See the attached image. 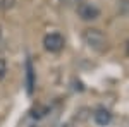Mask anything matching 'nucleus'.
I'll use <instances>...</instances> for the list:
<instances>
[{
    "instance_id": "obj_5",
    "label": "nucleus",
    "mask_w": 129,
    "mask_h": 127,
    "mask_svg": "<svg viewBox=\"0 0 129 127\" xmlns=\"http://www.w3.org/2000/svg\"><path fill=\"white\" fill-rule=\"evenodd\" d=\"M28 91H33V69H31V62L28 60Z\"/></svg>"
},
{
    "instance_id": "obj_1",
    "label": "nucleus",
    "mask_w": 129,
    "mask_h": 127,
    "mask_svg": "<svg viewBox=\"0 0 129 127\" xmlns=\"http://www.w3.org/2000/svg\"><path fill=\"white\" fill-rule=\"evenodd\" d=\"M83 39L89 48L96 50V52H103L107 48V36L96 28H88L83 33Z\"/></svg>"
},
{
    "instance_id": "obj_8",
    "label": "nucleus",
    "mask_w": 129,
    "mask_h": 127,
    "mask_svg": "<svg viewBox=\"0 0 129 127\" xmlns=\"http://www.w3.org/2000/svg\"><path fill=\"white\" fill-rule=\"evenodd\" d=\"M126 53H127V57H129V39H127V43H126Z\"/></svg>"
},
{
    "instance_id": "obj_4",
    "label": "nucleus",
    "mask_w": 129,
    "mask_h": 127,
    "mask_svg": "<svg viewBox=\"0 0 129 127\" xmlns=\"http://www.w3.org/2000/svg\"><path fill=\"white\" fill-rule=\"evenodd\" d=\"M93 118H95V122L98 125H109L110 120H112V113H110L109 110H105V108H98L93 113Z\"/></svg>"
},
{
    "instance_id": "obj_2",
    "label": "nucleus",
    "mask_w": 129,
    "mask_h": 127,
    "mask_svg": "<svg viewBox=\"0 0 129 127\" xmlns=\"http://www.w3.org/2000/svg\"><path fill=\"white\" fill-rule=\"evenodd\" d=\"M64 45H66V39L60 33H48L43 38V47L50 53H59L60 50L64 48Z\"/></svg>"
},
{
    "instance_id": "obj_9",
    "label": "nucleus",
    "mask_w": 129,
    "mask_h": 127,
    "mask_svg": "<svg viewBox=\"0 0 129 127\" xmlns=\"http://www.w3.org/2000/svg\"><path fill=\"white\" fill-rule=\"evenodd\" d=\"M0 39H2V28H0Z\"/></svg>"
},
{
    "instance_id": "obj_7",
    "label": "nucleus",
    "mask_w": 129,
    "mask_h": 127,
    "mask_svg": "<svg viewBox=\"0 0 129 127\" xmlns=\"http://www.w3.org/2000/svg\"><path fill=\"white\" fill-rule=\"evenodd\" d=\"M62 4H66V5H72V4H79V0H60Z\"/></svg>"
},
{
    "instance_id": "obj_3",
    "label": "nucleus",
    "mask_w": 129,
    "mask_h": 127,
    "mask_svg": "<svg viewBox=\"0 0 129 127\" xmlns=\"http://www.w3.org/2000/svg\"><path fill=\"white\" fill-rule=\"evenodd\" d=\"M78 16H79L83 21H95L100 17V9L93 4H88V2H81L78 5Z\"/></svg>"
},
{
    "instance_id": "obj_6",
    "label": "nucleus",
    "mask_w": 129,
    "mask_h": 127,
    "mask_svg": "<svg viewBox=\"0 0 129 127\" xmlns=\"http://www.w3.org/2000/svg\"><path fill=\"white\" fill-rule=\"evenodd\" d=\"M5 74H7V64L4 59H0V81L5 77Z\"/></svg>"
}]
</instances>
